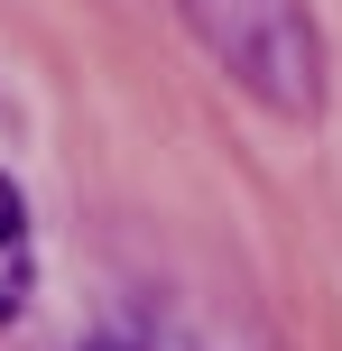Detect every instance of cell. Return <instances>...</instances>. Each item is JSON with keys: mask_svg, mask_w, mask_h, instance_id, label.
<instances>
[{"mask_svg": "<svg viewBox=\"0 0 342 351\" xmlns=\"http://www.w3.org/2000/svg\"><path fill=\"white\" fill-rule=\"evenodd\" d=\"M74 351H148L139 333H93V342H74Z\"/></svg>", "mask_w": 342, "mask_h": 351, "instance_id": "obj_3", "label": "cell"}, {"mask_svg": "<svg viewBox=\"0 0 342 351\" xmlns=\"http://www.w3.org/2000/svg\"><path fill=\"white\" fill-rule=\"evenodd\" d=\"M28 287H37V241H28V204L19 185L0 176V324L28 315Z\"/></svg>", "mask_w": 342, "mask_h": 351, "instance_id": "obj_2", "label": "cell"}, {"mask_svg": "<svg viewBox=\"0 0 342 351\" xmlns=\"http://www.w3.org/2000/svg\"><path fill=\"white\" fill-rule=\"evenodd\" d=\"M176 19L213 47V65L250 102L296 111V121L324 102V37L306 0H176Z\"/></svg>", "mask_w": 342, "mask_h": 351, "instance_id": "obj_1", "label": "cell"}]
</instances>
